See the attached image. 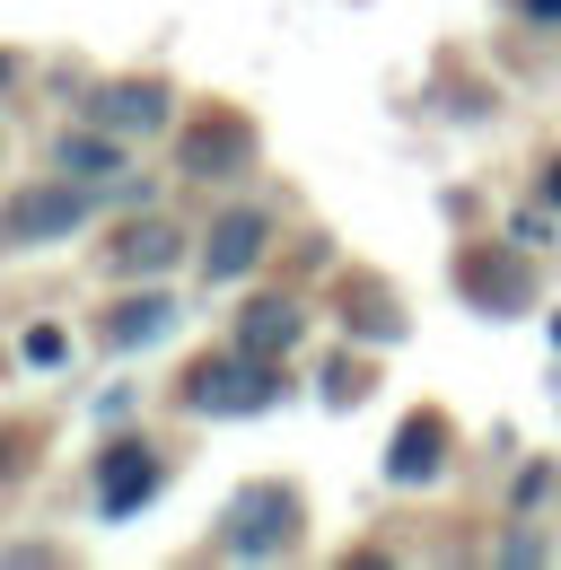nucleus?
Masks as SVG:
<instances>
[{"label":"nucleus","mask_w":561,"mask_h":570,"mask_svg":"<svg viewBox=\"0 0 561 570\" xmlns=\"http://www.w3.org/2000/svg\"><path fill=\"white\" fill-rule=\"evenodd\" d=\"M273 395H280V377H273V360H255V352L203 360V368L185 377V404H194V413H210V422H228V413H264Z\"/></svg>","instance_id":"f257e3e1"},{"label":"nucleus","mask_w":561,"mask_h":570,"mask_svg":"<svg viewBox=\"0 0 561 570\" xmlns=\"http://www.w3.org/2000/svg\"><path fill=\"white\" fill-rule=\"evenodd\" d=\"M289 535H298V500L280 492V483H255V492L228 500V553H246V562H264V553H289Z\"/></svg>","instance_id":"f03ea898"},{"label":"nucleus","mask_w":561,"mask_h":570,"mask_svg":"<svg viewBox=\"0 0 561 570\" xmlns=\"http://www.w3.org/2000/svg\"><path fill=\"white\" fill-rule=\"evenodd\" d=\"M79 219H88V185H45V194L9 203V219H0V246H45V237H70Z\"/></svg>","instance_id":"7ed1b4c3"},{"label":"nucleus","mask_w":561,"mask_h":570,"mask_svg":"<svg viewBox=\"0 0 561 570\" xmlns=\"http://www.w3.org/2000/svg\"><path fill=\"white\" fill-rule=\"evenodd\" d=\"M447 465V422L439 413H413V422L395 430V456H386V483H430Z\"/></svg>","instance_id":"20e7f679"},{"label":"nucleus","mask_w":561,"mask_h":570,"mask_svg":"<svg viewBox=\"0 0 561 570\" xmlns=\"http://www.w3.org/2000/svg\"><path fill=\"white\" fill-rule=\"evenodd\" d=\"M149 492H158V456H149V448H106V474H97L106 518H132Z\"/></svg>","instance_id":"39448f33"},{"label":"nucleus","mask_w":561,"mask_h":570,"mask_svg":"<svg viewBox=\"0 0 561 570\" xmlns=\"http://www.w3.org/2000/svg\"><path fill=\"white\" fill-rule=\"evenodd\" d=\"M97 124H106V132H158V124H167V88H158V79L97 88Z\"/></svg>","instance_id":"423d86ee"},{"label":"nucleus","mask_w":561,"mask_h":570,"mask_svg":"<svg viewBox=\"0 0 561 570\" xmlns=\"http://www.w3.org/2000/svg\"><path fill=\"white\" fill-rule=\"evenodd\" d=\"M264 237H273V228H264V212H228L219 228H210L203 273H210V282H237V273H246V264L264 255Z\"/></svg>","instance_id":"0eeeda50"},{"label":"nucleus","mask_w":561,"mask_h":570,"mask_svg":"<svg viewBox=\"0 0 561 570\" xmlns=\"http://www.w3.org/2000/svg\"><path fill=\"white\" fill-rule=\"evenodd\" d=\"M246 149H255L246 124H194L185 132V176H228V167H246Z\"/></svg>","instance_id":"6e6552de"},{"label":"nucleus","mask_w":561,"mask_h":570,"mask_svg":"<svg viewBox=\"0 0 561 570\" xmlns=\"http://www.w3.org/2000/svg\"><path fill=\"white\" fill-rule=\"evenodd\" d=\"M289 343H298V307H289V298H255V307H246V325H237V352L280 360Z\"/></svg>","instance_id":"1a4fd4ad"},{"label":"nucleus","mask_w":561,"mask_h":570,"mask_svg":"<svg viewBox=\"0 0 561 570\" xmlns=\"http://www.w3.org/2000/svg\"><path fill=\"white\" fill-rule=\"evenodd\" d=\"M167 264H176V228L167 219H132L115 237V273H167Z\"/></svg>","instance_id":"9d476101"},{"label":"nucleus","mask_w":561,"mask_h":570,"mask_svg":"<svg viewBox=\"0 0 561 570\" xmlns=\"http://www.w3.org/2000/svg\"><path fill=\"white\" fill-rule=\"evenodd\" d=\"M167 325H176V307H167V298H124V307L106 316V343H115V352H132V343H158Z\"/></svg>","instance_id":"9b49d317"},{"label":"nucleus","mask_w":561,"mask_h":570,"mask_svg":"<svg viewBox=\"0 0 561 570\" xmlns=\"http://www.w3.org/2000/svg\"><path fill=\"white\" fill-rule=\"evenodd\" d=\"M62 167H70V176H115V167H124V149L106 141V124H97V132L62 141Z\"/></svg>","instance_id":"f8f14e48"},{"label":"nucleus","mask_w":561,"mask_h":570,"mask_svg":"<svg viewBox=\"0 0 561 570\" xmlns=\"http://www.w3.org/2000/svg\"><path fill=\"white\" fill-rule=\"evenodd\" d=\"M526 18H544V27H553V18H561V0H526Z\"/></svg>","instance_id":"ddd939ff"},{"label":"nucleus","mask_w":561,"mask_h":570,"mask_svg":"<svg viewBox=\"0 0 561 570\" xmlns=\"http://www.w3.org/2000/svg\"><path fill=\"white\" fill-rule=\"evenodd\" d=\"M544 194H553V212H561V167H553V176H544Z\"/></svg>","instance_id":"4468645a"},{"label":"nucleus","mask_w":561,"mask_h":570,"mask_svg":"<svg viewBox=\"0 0 561 570\" xmlns=\"http://www.w3.org/2000/svg\"><path fill=\"white\" fill-rule=\"evenodd\" d=\"M9 456H18V448H9V439H0V474H9Z\"/></svg>","instance_id":"2eb2a0df"},{"label":"nucleus","mask_w":561,"mask_h":570,"mask_svg":"<svg viewBox=\"0 0 561 570\" xmlns=\"http://www.w3.org/2000/svg\"><path fill=\"white\" fill-rule=\"evenodd\" d=\"M0 88H9V53H0Z\"/></svg>","instance_id":"dca6fc26"},{"label":"nucleus","mask_w":561,"mask_h":570,"mask_svg":"<svg viewBox=\"0 0 561 570\" xmlns=\"http://www.w3.org/2000/svg\"><path fill=\"white\" fill-rule=\"evenodd\" d=\"M553 343H561V316H553Z\"/></svg>","instance_id":"f3484780"}]
</instances>
